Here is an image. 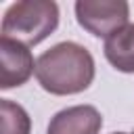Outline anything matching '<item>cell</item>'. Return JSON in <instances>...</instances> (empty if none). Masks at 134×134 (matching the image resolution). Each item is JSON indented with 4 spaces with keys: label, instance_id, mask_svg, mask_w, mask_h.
<instances>
[{
    "label": "cell",
    "instance_id": "1",
    "mask_svg": "<svg viewBox=\"0 0 134 134\" xmlns=\"http://www.w3.org/2000/svg\"><path fill=\"white\" fill-rule=\"evenodd\" d=\"M36 77L50 94H77L94 80V59L77 42H59L38 57Z\"/></svg>",
    "mask_w": 134,
    "mask_h": 134
},
{
    "label": "cell",
    "instance_id": "2",
    "mask_svg": "<svg viewBox=\"0 0 134 134\" xmlns=\"http://www.w3.org/2000/svg\"><path fill=\"white\" fill-rule=\"evenodd\" d=\"M59 25V6L52 0H21L8 6L2 17V36L25 46L46 40Z\"/></svg>",
    "mask_w": 134,
    "mask_h": 134
},
{
    "label": "cell",
    "instance_id": "3",
    "mask_svg": "<svg viewBox=\"0 0 134 134\" xmlns=\"http://www.w3.org/2000/svg\"><path fill=\"white\" fill-rule=\"evenodd\" d=\"M130 6L124 0H77L75 19L92 36L109 38L124 25H128Z\"/></svg>",
    "mask_w": 134,
    "mask_h": 134
},
{
    "label": "cell",
    "instance_id": "4",
    "mask_svg": "<svg viewBox=\"0 0 134 134\" xmlns=\"http://www.w3.org/2000/svg\"><path fill=\"white\" fill-rule=\"evenodd\" d=\"M36 71L31 50L15 40L0 38V88L8 90L23 86Z\"/></svg>",
    "mask_w": 134,
    "mask_h": 134
},
{
    "label": "cell",
    "instance_id": "5",
    "mask_svg": "<svg viewBox=\"0 0 134 134\" xmlns=\"http://www.w3.org/2000/svg\"><path fill=\"white\" fill-rule=\"evenodd\" d=\"M100 126H103V117L96 107L75 105L54 113L46 134H98Z\"/></svg>",
    "mask_w": 134,
    "mask_h": 134
},
{
    "label": "cell",
    "instance_id": "6",
    "mask_svg": "<svg viewBox=\"0 0 134 134\" xmlns=\"http://www.w3.org/2000/svg\"><path fill=\"white\" fill-rule=\"evenodd\" d=\"M105 59L124 73H134V23L124 25L105 40Z\"/></svg>",
    "mask_w": 134,
    "mask_h": 134
},
{
    "label": "cell",
    "instance_id": "7",
    "mask_svg": "<svg viewBox=\"0 0 134 134\" xmlns=\"http://www.w3.org/2000/svg\"><path fill=\"white\" fill-rule=\"evenodd\" d=\"M31 119L27 111L8 98H0V134H29Z\"/></svg>",
    "mask_w": 134,
    "mask_h": 134
},
{
    "label": "cell",
    "instance_id": "8",
    "mask_svg": "<svg viewBox=\"0 0 134 134\" xmlns=\"http://www.w3.org/2000/svg\"><path fill=\"white\" fill-rule=\"evenodd\" d=\"M111 134H128V132H111ZM134 134V132H132Z\"/></svg>",
    "mask_w": 134,
    "mask_h": 134
}]
</instances>
